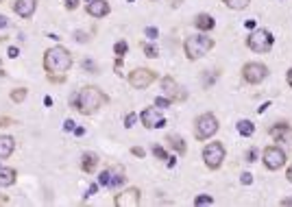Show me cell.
<instances>
[{"instance_id":"cell-1","label":"cell","mask_w":292,"mask_h":207,"mask_svg":"<svg viewBox=\"0 0 292 207\" xmlns=\"http://www.w3.org/2000/svg\"><path fill=\"white\" fill-rule=\"evenodd\" d=\"M107 103V96H105L96 85H85L79 89L77 96H72V105L79 114L83 116H92L100 109V105Z\"/></svg>"},{"instance_id":"cell-2","label":"cell","mask_w":292,"mask_h":207,"mask_svg":"<svg viewBox=\"0 0 292 207\" xmlns=\"http://www.w3.org/2000/svg\"><path fill=\"white\" fill-rule=\"evenodd\" d=\"M74 59L68 48L63 46H53L44 53V70L48 74H65L72 68Z\"/></svg>"},{"instance_id":"cell-3","label":"cell","mask_w":292,"mask_h":207,"mask_svg":"<svg viewBox=\"0 0 292 207\" xmlns=\"http://www.w3.org/2000/svg\"><path fill=\"white\" fill-rule=\"evenodd\" d=\"M214 39L205 37V35H194V37H188L183 42V53L190 61H196V59L205 57L211 48H214Z\"/></svg>"},{"instance_id":"cell-4","label":"cell","mask_w":292,"mask_h":207,"mask_svg":"<svg viewBox=\"0 0 292 207\" xmlns=\"http://www.w3.org/2000/svg\"><path fill=\"white\" fill-rule=\"evenodd\" d=\"M196 127H194V138L196 140H209L216 135V131H218V118H216L214 114H201L199 118H196Z\"/></svg>"},{"instance_id":"cell-5","label":"cell","mask_w":292,"mask_h":207,"mask_svg":"<svg viewBox=\"0 0 292 207\" xmlns=\"http://www.w3.org/2000/svg\"><path fill=\"white\" fill-rule=\"evenodd\" d=\"M246 46H249L253 53H268L273 48V35L266 29H255L253 33L246 39Z\"/></svg>"},{"instance_id":"cell-6","label":"cell","mask_w":292,"mask_h":207,"mask_svg":"<svg viewBox=\"0 0 292 207\" xmlns=\"http://www.w3.org/2000/svg\"><path fill=\"white\" fill-rule=\"evenodd\" d=\"M203 161L209 170H218L225 161V146L220 142H209L203 148Z\"/></svg>"},{"instance_id":"cell-7","label":"cell","mask_w":292,"mask_h":207,"mask_svg":"<svg viewBox=\"0 0 292 207\" xmlns=\"http://www.w3.org/2000/svg\"><path fill=\"white\" fill-rule=\"evenodd\" d=\"M266 77H268V68H266L264 63H260V61L244 63V68H242V79H244L249 85H260Z\"/></svg>"},{"instance_id":"cell-8","label":"cell","mask_w":292,"mask_h":207,"mask_svg":"<svg viewBox=\"0 0 292 207\" xmlns=\"http://www.w3.org/2000/svg\"><path fill=\"white\" fill-rule=\"evenodd\" d=\"M155 79H157V74H155V70H150V68H135L129 72V85L135 89L148 88Z\"/></svg>"},{"instance_id":"cell-9","label":"cell","mask_w":292,"mask_h":207,"mask_svg":"<svg viewBox=\"0 0 292 207\" xmlns=\"http://www.w3.org/2000/svg\"><path fill=\"white\" fill-rule=\"evenodd\" d=\"M262 161H264V166L268 170H279L284 168L286 164V153L284 148H279V146H266L264 153H262Z\"/></svg>"},{"instance_id":"cell-10","label":"cell","mask_w":292,"mask_h":207,"mask_svg":"<svg viewBox=\"0 0 292 207\" xmlns=\"http://www.w3.org/2000/svg\"><path fill=\"white\" fill-rule=\"evenodd\" d=\"M270 138L277 140V142H281L286 150H292V127H288L286 122H277L275 127H270Z\"/></svg>"},{"instance_id":"cell-11","label":"cell","mask_w":292,"mask_h":207,"mask_svg":"<svg viewBox=\"0 0 292 207\" xmlns=\"http://www.w3.org/2000/svg\"><path fill=\"white\" fill-rule=\"evenodd\" d=\"M140 120L146 129H162L166 124V118L162 116L157 107H146L142 114H140Z\"/></svg>"},{"instance_id":"cell-12","label":"cell","mask_w":292,"mask_h":207,"mask_svg":"<svg viewBox=\"0 0 292 207\" xmlns=\"http://www.w3.org/2000/svg\"><path fill=\"white\" fill-rule=\"evenodd\" d=\"M114 203H116V207H138L140 205V190L138 188L122 190L120 194H116Z\"/></svg>"},{"instance_id":"cell-13","label":"cell","mask_w":292,"mask_h":207,"mask_svg":"<svg viewBox=\"0 0 292 207\" xmlns=\"http://www.w3.org/2000/svg\"><path fill=\"white\" fill-rule=\"evenodd\" d=\"M162 92H164L166 98H170L173 103H177V100L185 98V94L181 92V88L177 85V81H175L173 77H164L162 79Z\"/></svg>"},{"instance_id":"cell-14","label":"cell","mask_w":292,"mask_h":207,"mask_svg":"<svg viewBox=\"0 0 292 207\" xmlns=\"http://www.w3.org/2000/svg\"><path fill=\"white\" fill-rule=\"evenodd\" d=\"M85 11H88L92 18H105V16L112 13V7H109L107 0H89Z\"/></svg>"},{"instance_id":"cell-15","label":"cell","mask_w":292,"mask_h":207,"mask_svg":"<svg viewBox=\"0 0 292 207\" xmlns=\"http://www.w3.org/2000/svg\"><path fill=\"white\" fill-rule=\"evenodd\" d=\"M35 9H37V0H16V2H13V11L24 20L33 18Z\"/></svg>"},{"instance_id":"cell-16","label":"cell","mask_w":292,"mask_h":207,"mask_svg":"<svg viewBox=\"0 0 292 207\" xmlns=\"http://www.w3.org/2000/svg\"><path fill=\"white\" fill-rule=\"evenodd\" d=\"M13 150H16V140L11 135H0V159L11 157Z\"/></svg>"},{"instance_id":"cell-17","label":"cell","mask_w":292,"mask_h":207,"mask_svg":"<svg viewBox=\"0 0 292 207\" xmlns=\"http://www.w3.org/2000/svg\"><path fill=\"white\" fill-rule=\"evenodd\" d=\"M18 179V173L13 168H9V166H0V188H9V185H13Z\"/></svg>"},{"instance_id":"cell-18","label":"cell","mask_w":292,"mask_h":207,"mask_svg":"<svg viewBox=\"0 0 292 207\" xmlns=\"http://www.w3.org/2000/svg\"><path fill=\"white\" fill-rule=\"evenodd\" d=\"M124 181H127V177H124L122 166H114V168H109V188H118V185H122Z\"/></svg>"},{"instance_id":"cell-19","label":"cell","mask_w":292,"mask_h":207,"mask_svg":"<svg viewBox=\"0 0 292 207\" xmlns=\"http://www.w3.org/2000/svg\"><path fill=\"white\" fill-rule=\"evenodd\" d=\"M194 24L199 31H211V29L216 27V20L209 16V13H199V16L194 18Z\"/></svg>"},{"instance_id":"cell-20","label":"cell","mask_w":292,"mask_h":207,"mask_svg":"<svg viewBox=\"0 0 292 207\" xmlns=\"http://www.w3.org/2000/svg\"><path fill=\"white\" fill-rule=\"evenodd\" d=\"M96 166H98V155H94V153H85L83 155V159H81V170L83 173L92 175L94 170H96Z\"/></svg>"},{"instance_id":"cell-21","label":"cell","mask_w":292,"mask_h":207,"mask_svg":"<svg viewBox=\"0 0 292 207\" xmlns=\"http://www.w3.org/2000/svg\"><path fill=\"white\" fill-rule=\"evenodd\" d=\"M168 142H170V148H175L179 155H183L185 150H188V146H185V140L181 138V135H168Z\"/></svg>"},{"instance_id":"cell-22","label":"cell","mask_w":292,"mask_h":207,"mask_svg":"<svg viewBox=\"0 0 292 207\" xmlns=\"http://www.w3.org/2000/svg\"><path fill=\"white\" fill-rule=\"evenodd\" d=\"M235 127H238L240 135H244V138H251V135H253V131H255V124L251 122V120H240Z\"/></svg>"},{"instance_id":"cell-23","label":"cell","mask_w":292,"mask_h":207,"mask_svg":"<svg viewBox=\"0 0 292 207\" xmlns=\"http://www.w3.org/2000/svg\"><path fill=\"white\" fill-rule=\"evenodd\" d=\"M225 4H227L229 9H234V11H242V9L249 7L251 0H223Z\"/></svg>"},{"instance_id":"cell-24","label":"cell","mask_w":292,"mask_h":207,"mask_svg":"<svg viewBox=\"0 0 292 207\" xmlns=\"http://www.w3.org/2000/svg\"><path fill=\"white\" fill-rule=\"evenodd\" d=\"M29 96V89L27 88H16L11 92V100L13 103H24V98H27Z\"/></svg>"},{"instance_id":"cell-25","label":"cell","mask_w":292,"mask_h":207,"mask_svg":"<svg viewBox=\"0 0 292 207\" xmlns=\"http://www.w3.org/2000/svg\"><path fill=\"white\" fill-rule=\"evenodd\" d=\"M114 53L118 55V57H124V55L129 53V44H127V42H118V44L114 46Z\"/></svg>"},{"instance_id":"cell-26","label":"cell","mask_w":292,"mask_h":207,"mask_svg":"<svg viewBox=\"0 0 292 207\" xmlns=\"http://www.w3.org/2000/svg\"><path fill=\"white\" fill-rule=\"evenodd\" d=\"M142 48H144V55H146V57H150V59H155V57H157V55H159V50L155 48L153 44H144Z\"/></svg>"},{"instance_id":"cell-27","label":"cell","mask_w":292,"mask_h":207,"mask_svg":"<svg viewBox=\"0 0 292 207\" xmlns=\"http://www.w3.org/2000/svg\"><path fill=\"white\" fill-rule=\"evenodd\" d=\"M214 203V199H211V196H207V194H201V196H196L194 199V205L199 207V205H211Z\"/></svg>"},{"instance_id":"cell-28","label":"cell","mask_w":292,"mask_h":207,"mask_svg":"<svg viewBox=\"0 0 292 207\" xmlns=\"http://www.w3.org/2000/svg\"><path fill=\"white\" fill-rule=\"evenodd\" d=\"M170 105H173V100L170 98H166V96H157V98H155V107H170Z\"/></svg>"},{"instance_id":"cell-29","label":"cell","mask_w":292,"mask_h":207,"mask_svg":"<svg viewBox=\"0 0 292 207\" xmlns=\"http://www.w3.org/2000/svg\"><path fill=\"white\" fill-rule=\"evenodd\" d=\"M135 120H138V114H133V112H129L127 116H124V127L131 129L135 124Z\"/></svg>"},{"instance_id":"cell-30","label":"cell","mask_w":292,"mask_h":207,"mask_svg":"<svg viewBox=\"0 0 292 207\" xmlns=\"http://www.w3.org/2000/svg\"><path fill=\"white\" fill-rule=\"evenodd\" d=\"M153 155L157 159H168V153H166V148H162V146H153Z\"/></svg>"},{"instance_id":"cell-31","label":"cell","mask_w":292,"mask_h":207,"mask_svg":"<svg viewBox=\"0 0 292 207\" xmlns=\"http://www.w3.org/2000/svg\"><path fill=\"white\" fill-rule=\"evenodd\" d=\"M98 183L105 185V188H109V170H103V173L98 175Z\"/></svg>"},{"instance_id":"cell-32","label":"cell","mask_w":292,"mask_h":207,"mask_svg":"<svg viewBox=\"0 0 292 207\" xmlns=\"http://www.w3.org/2000/svg\"><path fill=\"white\" fill-rule=\"evenodd\" d=\"M255 159H258V150H255V148H249V150H246V161H251V164H253Z\"/></svg>"},{"instance_id":"cell-33","label":"cell","mask_w":292,"mask_h":207,"mask_svg":"<svg viewBox=\"0 0 292 207\" xmlns=\"http://www.w3.org/2000/svg\"><path fill=\"white\" fill-rule=\"evenodd\" d=\"M79 2H81V0H65V9H68V11H74V9L79 7Z\"/></svg>"},{"instance_id":"cell-34","label":"cell","mask_w":292,"mask_h":207,"mask_svg":"<svg viewBox=\"0 0 292 207\" xmlns=\"http://www.w3.org/2000/svg\"><path fill=\"white\" fill-rule=\"evenodd\" d=\"M131 153H133L135 157H146V150L140 148V146H133V148H131Z\"/></svg>"},{"instance_id":"cell-35","label":"cell","mask_w":292,"mask_h":207,"mask_svg":"<svg viewBox=\"0 0 292 207\" xmlns=\"http://www.w3.org/2000/svg\"><path fill=\"white\" fill-rule=\"evenodd\" d=\"M83 68H85V70H89V72H94V74H96L98 65H96V63H92V61H83Z\"/></svg>"},{"instance_id":"cell-36","label":"cell","mask_w":292,"mask_h":207,"mask_svg":"<svg viewBox=\"0 0 292 207\" xmlns=\"http://www.w3.org/2000/svg\"><path fill=\"white\" fill-rule=\"evenodd\" d=\"M240 181H242L244 185H249L251 181H253V177H251V173H242V175H240Z\"/></svg>"},{"instance_id":"cell-37","label":"cell","mask_w":292,"mask_h":207,"mask_svg":"<svg viewBox=\"0 0 292 207\" xmlns=\"http://www.w3.org/2000/svg\"><path fill=\"white\" fill-rule=\"evenodd\" d=\"M96 192H98V185H96V183H92V185H89V190H88V194H85V199H89V196H94V194H96Z\"/></svg>"},{"instance_id":"cell-38","label":"cell","mask_w":292,"mask_h":207,"mask_svg":"<svg viewBox=\"0 0 292 207\" xmlns=\"http://www.w3.org/2000/svg\"><path fill=\"white\" fill-rule=\"evenodd\" d=\"M9 57H11V59H18V57H20V50H18L16 46H11V48H9Z\"/></svg>"},{"instance_id":"cell-39","label":"cell","mask_w":292,"mask_h":207,"mask_svg":"<svg viewBox=\"0 0 292 207\" xmlns=\"http://www.w3.org/2000/svg\"><path fill=\"white\" fill-rule=\"evenodd\" d=\"M146 35H148V37H150V39H155V37H157V29L148 27V29H146Z\"/></svg>"},{"instance_id":"cell-40","label":"cell","mask_w":292,"mask_h":207,"mask_svg":"<svg viewBox=\"0 0 292 207\" xmlns=\"http://www.w3.org/2000/svg\"><path fill=\"white\" fill-rule=\"evenodd\" d=\"M9 124H13L11 118H0V127H9Z\"/></svg>"},{"instance_id":"cell-41","label":"cell","mask_w":292,"mask_h":207,"mask_svg":"<svg viewBox=\"0 0 292 207\" xmlns=\"http://www.w3.org/2000/svg\"><path fill=\"white\" fill-rule=\"evenodd\" d=\"M4 27H9V18L7 16H0V29H4Z\"/></svg>"},{"instance_id":"cell-42","label":"cell","mask_w":292,"mask_h":207,"mask_svg":"<svg viewBox=\"0 0 292 207\" xmlns=\"http://www.w3.org/2000/svg\"><path fill=\"white\" fill-rule=\"evenodd\" d=\"M74 39H79V42H88V37H85V33H74Z\"/></svg>"},{"instance_id":"cell-43","label":"cell","mask_w":292,"mask_h":207,"mask_svg":"<svg viewBox=\"0 0 292 207\" xmlns=\"http://www.w3.org/2000/svg\"><path fill=\"white\" fill-rule=\"evenodd\" d=\"M120 70H122V57H118V61H116V72L120 74Z\"/></svg>"},{"instance_id":"cell-44","label":"cell","mask_w":292,"mask_h":207,"mask_svg":"<svg viewBox=\"0 0 292 207\" xmlns=\"http://www.w3.org/2000/svg\"><path fill=\"white\" fill-rule=\"evenodd\" d=\"M63 127H65V131H72V129H74V122H72V120H65Z\"/></svg>"},{"instance_id":"cell-45","label":"cell","mask_w":292,"mask_h":207,"mask_svg":"<svg viewBox=\"0 0 292 207\" xmlns=\"http://www.w3.org/2000/svg\"><path fill=\"white\" fill-rule=\"evenodd\" d=\"M286 177H288V181H290V183H292V166H290V168H288V173H286Z\"/></svg>"},{"instance_id":"cell-46","label":"cell","mask_w":292,"mask_h":207,"mask_svg":"<svg viewBox=\"0 0 292 207\" xmlns=\"http://www.w3.org/2000/svg\"><path fill=\"white\" fill-rule=\"evenodd\" d=\"M288 85H290V88H292V68L288 70Z\"/></svg>"},{"instance_id":"cell-47","label":"cell","mask_w":292,"mask_h":207,"mask_svg":"<svg viewBox=\"0 0 292 207\" xmlns=\"http://www.w3.org/2000/svg\"><path fill=\"white\" fill-rule=\"evenodd\" d=\"M281 205H292V199H284L281 201Z\"/></svg>"},{"instance_id":"cell-48","label":"cell","mask_w":292,"mask_h":207,"mask_svg":"<svg viewBox=\"0 0 292 207\" xmlns=\"http://www.w3.org/2000/svg\"><path fill=\"white\" fill-rule=\"evenodd\" d=\"M0 77H4V68H2V61H0Z\"/></svg>"},{"instance_id":"cell-49","label":"cell","mask_w":292,"mask_h":207,"mask_svg":"<svg viewBox=\"0 0 292 207\" xmlns=\"http://www.w3.org/2000/svg\"><path fill=\"white\" fill-rule=\"evenodd\" d=\"M0 203H7V199H4V196H0Z\"/></svg>"},{"instance_id":"cell-50","label":"cell","mask_w":292,"mask_h":207,"mask_svg":"<svg viewBox=\"0 0 292 207\" xmlns=\"http://www.w3.org/2000/svg\"><path fill=\"white\" fill-rule=\"evenodd\" d=\"M153 2H157V0H153Z\"/></svg>"},{"instance_id":"cell-51","label":"cell","mask_w":292,"mask_h":207,"mask_svg":"<svg viewBox=\"0 0 292 207\" xmlns=\"http://www.w3.org/2000/svg\"><path fill=\"white\" fill-rule=\"evenodd\" d=\"M0 2H2V0H0Z\"/></svg>"},{"instance_id":"cell-52","label":"cell","mask_w":292,"mask_h":207,"mask_svg":"<svg viewBox=\"0 0 292 207\" xmlns=\"http://www.w3.org/2000/svg\"><path fill=\"white\" fill-rule=\"evenodd\" d=\"M88 2H89V0H88Z\"/></svg>"}]
</instances>
